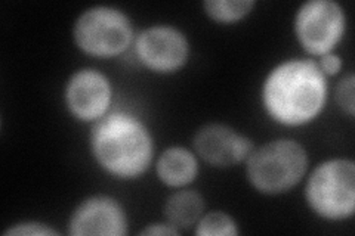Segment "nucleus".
<instances>
[{
    "mask_svg": "<svg viewBox=\"0 0 355 236\" xmlns=\"http://www.w3.org/2000/svg\"><path fill=\"white\" fill-rule=\"evenodd\" d=\"M309 206L321 217L340 220L352 216L355 207V165L335 158L320 164L306 185Z\"/></svg>",
    "mask_w": 355,
    "mask_h": 236,
    "instance_id": "nucleus-4",
    "label": "nucleus"
},
{
    "mask_svg": "<svg viewBox=\"0 0 355 236\" xmlns=\"http://www.w3.org/2000/svg\"><path fill=\"white\" fill-rule=\"evenodd\" d=\"M141 235H178V229L173 228L172 224H150L148 228L144 229Z\"/></svg>",
    "mask_w": 355,
    "mask_h": 236,
    "instance_id": "nucleus-18",
    "label": "nucleus"
},
{
    "mask_svg": "<svg viewBox=\"0 0 355 236\" xmlns=\"http://www.w3.org/2000/svg\"><path fill=\"white\" fill-rule=\"evenodd\" d=\"M295 30L309 53L324 55L340 40L345 30V14L333 0H311L299 8Z\"/></svg>",
    "mask_w": 355,
    "mask_h": 236,
    "instance_id": "nucleus-6",
    "label": "nucleus"
},
{
    "mask_svg": "<svg viewBox=\"0 0 355 236\" xmlns=\"http://www.w3.org/2000/svg\"><path fill=\"white\" fill-rule=\"evenodd\" d=\"M306 167L304 146L291 139L265 143L248 156V176L263 194L286 192L301 181Z\"/></svg>",
    "mask_w": 355,
    "mask_h": 236,
    "instance_id": "nucleus-3",
    "label": "nucleus"
},
{
    "mask_svg": "<svg viewBox=\"0 0 355 236\" xmlns=\"http://www.w3.org/2000/svg\"><path fill=\"white\" fill-rule=\"evenodd\" d=\"M203 6L209 17L230 22L248 15L253 6V0H207Z\"/></svg>",
    "mask_w": 355,
    "mask_h": 236,
    "instance_id": "nucleus-13",
    "label": "nucleus"
},
{
    "mask_svg": "<svg viewBox=\"0 0 355 236\" xmlns=\"http://www.w3.org/2000/svg\"><path fill=\"white\" fill-rule=\"evenodd\" d=\"M196 151L207 163L228 167L246 160L253 151V142L224 125H207L194 138Z\"/></svg>",
    "mask_w": 355,
    "mask_h": 236,
    "instance_id": "nucleus-9",
    "label": "nucleus"
},
{
    "mask_svg": "<svg viewBox=\"0 0 355 236\" xmlns=\"http://www.w3.org/2000/svg\"><path fill=\"white\" fill-rule=\"evenodd\" d=\"M91 145L96 161L119 177H135L148 168L153 139L142 122L125 112L99 120L92 129Z\"/></svg>",
    "mask_w": 355,
    "mask_h": 236,
    "instance_id": "nucleus-2",
    "label": "nucleus"
},
{
    "mask_svg": "<svg viewBox=\"0 0 355 236\" xmlns=\"http://www.w3.org/2000/svg\"><path fill=\"white\" fill-rule=\"evenodd\" d=\"M188 42L182 33L171 26H154L144 30L137 40V53L148 69L171 73L188 58Z\"/></svg>",
    "mask_w": 355,
    "mask_h": 236,
    "instance_id": "nucleus-7",
    "label": "nucleus"
},
{
    "mask_svg": "<svg viewBox=\"0 0 355 236\" xmlns=\"http://www.w3.org/2000/svg\"><path fill=\"white\" fill-rule=\"evenodd\" d=\"M126 228L125 211L116 199L94 197L76 208L69 223V233L121 236L126 233Z\"/></svg>",
    "mask_w": 355,
    "mask_h": 236,
    "instance_id": "nucleus-8",
    "label": "nucleus"
},
{
    "mask_svg": "<svg viewBox=\"0 0 355 236\" xmlns=\"http://www.w3.org/2000/svg\"><path fill=\"white\" fill-rule=\"evenodd\" d=\"M268 114L287 126L313 120L324 107L327 84L318 64L291 60L277 65L266 77L262 89Z\"/></svg>",
    "mask_w": 355,
    "mask_h": 236,
    "instance_id": "nucleus-1",
    "label": "nucleus"
},
{
    "mask_svg": "<svg viewBox=\"0 0 355 236\" xmlns=\"http://www.w3.org/2000/svg\"><path fill=\"white\" fill-rule=\"evenodd\" d=\"M157 174L168 186H184L193 182L197 176V161L188 149L173 146L159 158Z\"/></svg>",
    "mask_w": 355,
    "mask_h": 236,
    "instance_id": "nucleus-11",
    "label": "nucleus"
},
{
    "mask_svg": "<svg viewBox=\"0 0 355 236\" xmlns=\"http://www.w3.org/2000/svg\"><path fill=\"white\" fill-rule=\"evenodd\" d=\"M65 98L73 114L80 120L103 117L111 100L108 78L96 70H80L71 75Z\"/></svg>",
    "mask_w": 355,
    "mask_h": 236,
    "instance_id": "nucleus-10",
    "label": "nucleus"
},
{
    "mask_svg": "<svg viewBox=\"0 0 355 236\" xmlns=\"http://www.w3.org/2000/svg\"><path fill=\"white\" fill-rule=\"evenodd\" d=\"M354 75L349 74L343 78L336 89V99L342 108H345L349 114H354Z\"/></svg>",
    "mask_w": 355,
    "mask_h": 236,
    "instance_id": "nucleus-15",
    "label": "nucleus"
},
{
    "mask_svg": "<svg viewBox=\"0 0 355 236\" xmlns=\"http://www.w3.org/2000/svg\"><path fill=\"white\" fill-rule=\"evenodd\" d=\"M203 198L194 190H180L173 194L164 206V216L173 228H190L202 217Z\"/></svg>",
    "mask_w": 355,
    "mask_h": 236,
    "instance_id": "nucleus-12",
    "label": "nucleus"
},
{
    "mask_svg": "<svg viewBox=\"0 0 355 236\" xmlns=\"http://www.w3.org/2000/svg\"><path fill=\"white\" fill-rule=\"evenodd\" d=\"M318 66H320V70L326 74H336L340 70L342 62H340V58L338 55H333L331 52H329V53L321 55Z\"/></svg>",
    "mask_w": 355,
    "mask_h": 236,
    "instance_id": "nucleus-17",
    "label": "nucleus"
},
{
    "mask_svg": "<svg viewBox=\"0 0 355 236\" xmlns=\"http://www.w3.org/2000/svg\"><path fill=\"white\" fill-rule=\"evenodd\" d=\"M196 233L202 236H232L239 233V229L234 220L225 212L212 211L198 220Z\"/></svg>",
    "mask_w": 355,
    "mask_h": 236,
    "instance_id": "nucleus-14",
    "label": "nucleus"
},
{
    "mask_svg": "<svg viewBox=\"0 0 355 236\" xmlns=\"http://www.w3.org/2000/svg\"><path fill=\"white\" fill-rule=\"evenodd\" d=\"M5 235H57V230H53L42 223H21L8 229Z\"/></svg>",
    "mask_w": 355,
    "mask_h": 236,
    "instance_id": "nucleus-16",
    "label": "nucleus"
},
{
    "mask_svg": "<svg viewBox=\"0 0 355 236\" xmlns=\"http://www.w3.org/2000/svg\"><path fill=\"white\" fill-rule=\"evenodd\" d=\"M74 39L79 48L87 53L113 56L129 46L132 26L121 10L96 6L85 10L76 21Z\"/></svg>",
    "mask_w": 355,
    "mask_h": 236,
    "instance_id": "nucleus-5",
    "label": "nucleus"
}]
</instances>
